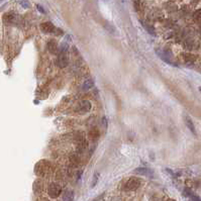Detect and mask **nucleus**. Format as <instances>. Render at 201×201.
<instances>
[{
	"instance_id": "nucleus-20",
	"label": "nucleus",
	"mask_w": 201,
	"mask_h": 201,
	"mask_svg": "<svg viewBox=\"0 0 201 201\" xmlns=\"http://www.w3.org/2000/svg\"><path fill=\"white\" fill-rule=\"evenodd\" d=\"M200 33H201V29H200Z\"/></svg>"
},
{
	"instance_id": "nucleus-16",
	"label": "nucleus",
	"mask_w": 201,
	"mask_h": 201,
	"mask_svg": "<svg viewBox=\"0 0 201 201\" xmlns=\"http://www.w3.org/2000/svg\"><path fill=\"white\" fill-rule=\"evenodd\" d=\"M192 201H201V199L198 196H196V195H193V196L191 197Z\"/></svg>"
},
{
	"instance_id": "nucleus-18",
	"label": "nucleus",
	"mask_w": 201,
	"mask_h": 201,
	"mask_svg": "<svg viewBox=\"0 0 201 201\" xmlns=\"http://www.w3.org/2000/svg\"><path fill=\"white\" fill-rule=\"evenodd\" d=\"M164 201H176V200H174V199H171V198H169V199H165Z\"/></svg>"
},
{
	"instance_id": "nucleus-13",
	"label": "nucleus",
	"mask_w": 201,
	"mask_h": 201,
	"mask_svg": "<svg viewBox=\"0 0 201 201\" xmlns=\"http://www.w3.org/2000/svg\"><path fill=\"white\" fill-rule=\"evenodd\" d=\"M141 24H143L144 27H146V29L148 30V32L151 33V35H155V32H154V28L153 27H150L149 25H147L146 23H144V22H141Z\"/></svg>"
},
{
	"instance_id": "nucleus-9",
	"label": "nucleus",
	"mask_w": 201,
	"mask_h": 201,
	"mask_svg": "<svg viewBox=\"0 0 201 201\" xmlns=\"http://www.w3.org/2000/svg\"><path fill=\"white\" fill-rule=\"evenodd\" d=\"M93 85H94V81L92 80V79H88V80H86L84 82L83 84V89L84 90H88L90 88H92Z\"/></svg>"
},
{
	"instance_id": "nucleus-3",
	"label": "nucleus",
	"mask_w": 201,
	"mask_h": 201,
	"mask_svg": "<svg viewBox=\"0 0 201 201\" xmlns=\"http://www.w3.org/2000/svg\"><path fill=\"white\" fill-rule=\"evenodd\" d=\"M141 184V182L138 178H131L129 180H127V182L125 183V185H124V188H125V190L132 191L140 187Z\"/></svg>"
},
{
	"instance_id": "nucleus-2",
	"label": "nucleus",
	"mask_w": 201,
	"mask_h": 201,
	"mask_svg": "<svg viewBox=\"0 0 201 201\" xmlns=\"http://www.w3.org/2000/svg\"><path fill=\"white\" fill-rule=\"evenodd\" d=\"M62 193V188L59 184L57 183H52L49 185V188H48V194L51 198H57L60 196V194Z\"/></svg>"
},
{
	"instance_id": "nucleus-19",
	"label": "nucleus",
	"mask_w": 201,
	"mask_h": 201,
	"mask_svg": "<svg viewBox=\"0 0 201 201\" xmlns=\"http://www.w3.org/2000/svg\"><path fill=\"white\" fill-rule=\"evenodd\" d=\"M199 91H200V92H201V86H200V87H199Z\"/></svg>"
},
{
	"instance_id": "nucleus-1",
	"label": "nucleus",
	"mask_w": 201,
	"mask_h": 201,
	"mask_svg": "<svg viewBox=\"0 0 201 201\" xmlns=\"http://www.w3.org/2000/svg\"><path fill=\"white\" fill-rule=\"evenodd\" d=\"M156 53L159 56V58L162 59L163 61H165L166 63H168L170 65H173V66H177V64H175V62L173 61V57H172L171 53H169V51L165 50H156Z\"/></svg>"
},
{
	"instance_id": "nucleus-15",
	"label": "nucleus",
	"mask_w": 201,
	"mask_h": 201,
	"mask_svg": "<svg viewBox=\"0 0 201 201\" xmlns=\"http://www.w3.org/2000/svg\"><path fill=\"white\" fill-rule=\"evenodd\" d=\"M97 181H98V173L94 175V178H93V182H92L91 187H94V186L96 185V183H97Z\"/></svg>"
},
{
	"instance_id": "nucleus-11",
	"label": "nucleus",
	"mask_w": 201,
	"mask_h": 201,
	"mask_svg": "<svg viewBox=\"0 0 201 201\" xmlns=\"http://www.w3.org/2000/svg\"><path fill=\"white\" fill-rule=\"evenodd\" d=\"M193 18L198 23H201V9H197L193 13Z\"/></svg>"
},
{
	"instance_id": "nucleus-7",
	"label": "nucleus",
	"mask_w": 201,
	"mask_h": 201,
	"mask_svg": "<svg viewBox=\"0 0 201 201\" xmlns=\"http://www.w3.org/2000/svg\"><path fill=\"white\" fill-rule=\"evenodd\" d=\"M134 173L135 174H140V175H145V176L152 177L153 176V172L148 168H138L137 170H135Z\"/></svg>"
},
{
	"instance_id": "nucleus-4",
	"label": "nucleus",
	"mask_w": 201,
	"mask_h": 201,
	"mask_svg": "<svg viewBox=\"0 0 201 201\" xmlns=\"http://www.w3.org/2000/svg\"><path fill=\"white\" fill-rule=\"evenodd\" d=\"M91 109V103L88 100H82L80 103L78 104L77 108H76V111L79 113H86L88 112L89 110Z\"/></svg>"
},
{
	"instance_id": "nucleus-14",
	"label": "nucleus",
	"mask_w": 201,
	"mask_h": 201,
	"mask_svg": "<svg viewBox=\"0 0 201 201\" xmlns=\"http://www.w3.org/2000/svg\"><path fill=\"white\" fill-rule=\"evenodd\" d=\"M184 196H193L192 195V193H191V190L190 189H188V188H186L185 190H184Z\"/></svg>"
},
{
	"instance_id": "nucleus-12",
	"label": "nucleus",
	"mask_w": 201,
	"mask_h": 201,
	"mask_svg": "<svg viewBox=\"0 0 201 201\" xmlns=\"http://www.w3.org/2000/svg\"><path fill=\"white\" fill-rule=\"evenodd\" d=\"M64 201H73V192L71 191H67L66 193L64 194Z\"/></svg>"
},
{
	"instance_id": "nucleus-6",
	"label": "nucleus",
	"mask_w": 201,
	"mask_h": 201,
	"mask_svg": "<svg viewBox=\"0 0 201 201\" xmlns=\"http://www.w3.org/2000/svg\"><path fill=\"white\" fill-rule=\"evenodd\" d=\"M41 28L45 33H51L53 32L54 30H56V28L52 22H44V23L41 25Z\"/></svg>"
},
{
	"instance_id": "nucleus-17",
	"label": "nucleus",
	"mask_w": 201,
	"mask_h": 201,
	"mask_svg": "<svg viewBox=\"0 0 201 201\" xmlns=\"http://www.w3.org/2000/svg\"><path fill=\"white\" fill-rule=\"evenodd\" d=\"M36 7H38V9L41 11V12H42V13H45V10L42 9V7L41 6V5H36Z\"/></svg>"
},
{
	"instance_id": "nucleus-10",
	"label": "nucleus",
	"mask_w": 201,
	"mask_h": 201,
	"mask_svg": "<svg viewBox=\"0 0 201 201\" xmlns=\"http://www.w3.org/2000/svg\"><path fill=\"white\" fill-rule=\"evenodd\" d=\"M48 48H49V51L52 54H56L57 50H58V47H57V44L55 42H50L49 44H48Z\"/></svg>"
},
{
	"instance_id": "nucleus-8",
	"label": "nucleus",
	"mask_w": 201,
	"mask_h": 201,
	"mask_svg": "<svg viewBox=\"0 0 201 201\" xmlns=\"http://www.w3.org/2000/svg\"><path fill=\"white\" fill-rule=\"evenodd\" d=\"M185 122H186V125L189 129L191 131V132H193L194 135H196V131H195V126L193 124V121L191 120V118L189 116H186L185 117Z\"/></svg>"
},
{
	"instance_id": "nucleus-5",
	"label": "nucleus",
	"mask_w": 201,
	"mask_h": 201,
	"mask_svg": "<svg viewBox=\"0 0 201 201\" xmlns=\"http://www.w3.org/2000/svg\"><path fill=\"white\" fill-rule=\"evenodd\" d=\"M57 62H58L59 67H61V68L66 67L68 65V63H69L67 52H60V54H59V56H58V60H57Z\"/></svg>"
}]
</instances>
